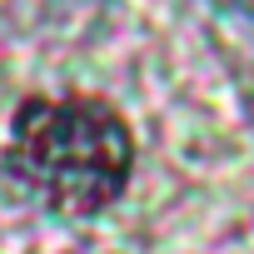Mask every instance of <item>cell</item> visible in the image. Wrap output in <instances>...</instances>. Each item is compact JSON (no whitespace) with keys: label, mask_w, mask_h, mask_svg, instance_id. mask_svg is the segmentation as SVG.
Masks as SVG:
<instances>
[{"label":"cell","mask_w":254,"mask_h":254,"mask_svg":"<svg viewBox=\"0 0 254 254\" xmlns=\"http://www.w3.org/2000/svg\"><path fill=\"white\" fill-rule=\"evenodd\" d=\"M135 165L130 125L105 100H30L15 115L5 170L55 214H100Z\"/></svg>","instance_id":"6da1fadb"},{"label":"cell","mask_w":254,"mask_h":254,"mask_svg":"<svg viewBox=\"0 0 254 254\" xmlns=\"http://www.w3.org/2000/svg\"><path fill=\"white\" fill-rule=\"evenodd\" d=\"M219 10H234V15H254V0H214Z\"/></svg>","instance_id":"7a4b0ae2"}]
</instances>
